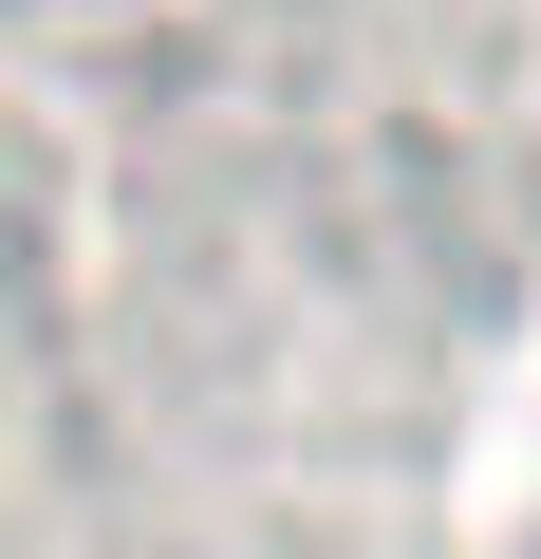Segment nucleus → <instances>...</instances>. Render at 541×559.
<instances>
[]
</instances>
